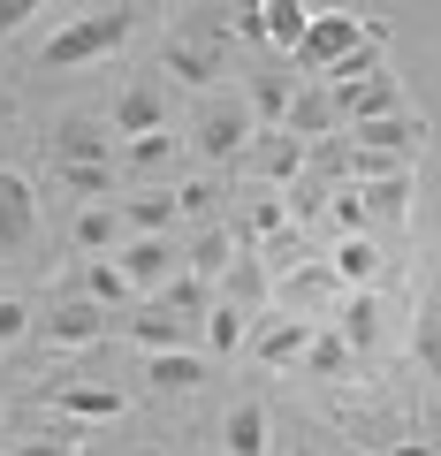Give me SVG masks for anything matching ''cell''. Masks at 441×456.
I'll return each mask as SVG.
<instances>
[{
    "instance_id": "obj_35",
    "label": "cell",
    "mask_w": 441,
    "mask_h": 456,
    "mask_svg": "<svg viewBox=\"0 0 441 456\" xmlns=\"http://www.w3.org/2000/svg\"><path fill=\"white\" fill-rule=\"evenodd\" d=\"M266 175H297V145H290V137H282V145L266 152Z\"/></svg>"
},
{
    "instance_id": "obj_3",
    "label": "cell",
    "mask_w": 441,
    "mask_h": 456,
    "mask_svg": "<svg viewBox=\"0 0 441 456\" xmlns=\"http://www.w3.org/2000/svg\"><path fill=\"white\" fill-rule=\"evenodd\" d=\"M38 244V191L23 167H0V259H23Z\"/></svg>"
},
{
    "instance_id": "obj_17",
    "label": "cell",
    "mask_w": 441,
    "mask_h": 456,
    "mask_svg": "<svg viewBox=\"0 0 441 456\" xmlns=\"http://www.w3.org/2000/svg\"><path fill=\"white\" fill-rule=\"evenodd\" d=\"M160 61L176 69V77L191 84V92H206V84L221 77V53H213V46H191V38H167V46H160Z\"/></svg>"
},
{
    "instance_id": "obj_16",
    "label": "cell",
    "mask_w": 441,
    "mask_h": 456,
    "mask_svg": "<svg viewBox=\"0 0 441 456\" xmlns=\"http://www.w3.org/2000/svg\"><path fill=\"white\" fill-rule=\"evenodd\" d=\"M122 221H130V236H167V228L183 221V198L176 191H137L130 206H122Z\"/></svg>"
},
{
    "instance_id": "obj_34",
    "label": "cell",
    "mask_w": 441,
    "mask_h": 456,
    "mask_svg": "<svg viewBox=\"0 0 441 456\" xmlns=\"http://www.w3.org/2000/svg\"><path fill=\"white\" fill-rule=\"evenodd\" d=\"M335 236H365V206H358V191L335 198Z\"/></svg>"
},
{
    "instance_id": "obj_23",
    "label": "cell",
    "mask_w": 441,
    "mask_h": 456,
    "mask_svg": "<svg viewBox=\"0 0 441 456\" xmlns=\"http://www.w3.org/2000/svg\"><path fill=\"white\" fill-rule=\"evenodd\" d=\"M327 122H335V99H327V92H297L290 114H282V130H290V137H320Z\"/></svg>"
},
{
    "instance_id": "obj_27",
    "label": "cell",
    "mask_w": 441,
    "mask_h": 456,
    "mask_svg": "<svg viewBox=\"0 0 441 456\" xmlns=\"http://www.w3.org/2000/svg\"><path fill=\"white\" fill-rule=\"evenodd\" d=\"M206 342L229 358L236 342H244V312H236V305H213V312H206Z\"/></svg>"
},
{
    "instance_id": "obj_39",
    "label": "cell",
    "mask_w": 441,
    "mask_h": 456,
    "mask_svg": "<svg viewBox=\"0 0 441 456\" xmlns=\"http://www.w3.org/2000/svg\"><path fill=\"white\" fill-rule=\"evenodd\" d=\"M290 456H320V449H312V441H297V449H290Z\"/></svg>"
},
{
    "instance_id": "obj_24",
    "label": "cell",
    "mask_w": 441,
    "mask_h": 456,
    "mask_svg": "<svg viewBox=\"0 0 441 456\" xmlns=\"http://www.w3.org/2000/svg\"><path fill=\"white\" fill-rule=\"evenodd\" d=\"M297 99V84L282 77V69H266V77H251V122H282Z\"/></svg>"
},
{
    "instance_id": "obj_8",
    "label": "cell",
    "mask_w": 441,
    "mask_h": 456,
    "mask_svg": "<svg viewBox=\"0 0 441 456\" xmlns=\"http://www.w3.org/2000/svg\"><path fill=\"white\" fill-rule=\"evenodd\" d=\"M350 145H358V152H380V160H419L426 122L404 107V114H380V122H358V130H350Z\"/></svg>"
},
{
    "instance_id": "obj_25",
    "label": "cell",
    "mask_w": 441,
    "mask_h": 456,
    "mask_svg": "<svg viewBox=\"0 0 441 456\" xmlns=\"http://www.w3.org/2000/svg\"><path fill=\"white\" fill-rule=\"evenodd\" d=\"M84 289H92V305H99V312H115V305H130V297H137V289H130V274H122L115 259H92Z\"/></svg>"
},
{
    "instance_id": "obj_29",
    "label": "cell",
    "mask_w": 441,
    "mask_h": 456,
    "mask_svg": "<svg viewBox=\"0 0 441 456\" xmlns=\"http://www.w3.org/2000/svg\"><path fill=\"white\" fill-rule=\"evenodd\" d=\"M419 365L441 380V305H426V312H419Z\"/></svg>"
},
{
    "instance_id": "obj_14",
    "label": "cell",
    "mask_w": 441,
    "mask_h": 456,
    "mask_svg": "<svg viewBox=\"0 0 441 456\" xmlns=\"http://www.w3.org/2000/svg\"><path fill=\"white\" fill-rule=\"evenodd\" d=\"M77 244L99 251V259H115V251L130 244V221H122V206H84V213H77Z\"/></svg>"
},
{
    "instance_id": "obj_33",
    "label": "cell",
    "mask_w": 441,
    "mask_h": 456,
    "mask_svg": "<svg viewBox=\"0 0 441 456\" xmlns=\"http://www.w3.org/2000/svg\"><path fill=\"white\" fill-rule=\"evenodd\" d=\"M0 456H77V441H61V434H38V441H8Z\"/></svg>"
},
{
    "instance_id": "obj_21",
    "label": "cell",
    "mask_w": 441,
    "mask_h": 456,
    "mask_svg": "<svg viewBox=\"0 0 441 456\" xmlns=\"http://www.w3.org/2000/svg\"><path fill=\"white\" fill-rule=\"evenodd\" d=\"M373 274H380V244H373V236H343V244H335V281L365 289Z\"/></svg>"
},
{
    "instance_id": "obj_13",
    "label": "cell",
    "mask_w": 441,
    "mask_h": 456,
    "mask_svg": "<svg viewBox=\"0 0 441 456\" xmlns=\"http://www.w3.org/2000/svg\"><path fill=\"white\" fill-rule=\"evenodd\" d=\"M266 441H274L266 403H236L229 419H221V456H266Z\"/></svg>"
},
{
    "instance_id": "obj_36",
    "label": "cell",
    "mask_w": 441,
    "mask_h": 456,
    "mask_svg": "<svg viewBox=\"0 0 441 456\" xmlns=\"http://www.w3.org/2000/svg\"><path fill=\"white\" fill-rule=\"evenodd\" d=\"M176 198H183V213H206V206H213V191H206V183H183Z\"/></svg>"
},
{
    "instance_id": "obj_9",
    "label": "cell",
    "mask_w": 441,
    "mask_h": 456,
    "mask_svg": "<svg viewBox=\"0 0 441 456\" xmlns=\"http://www.w3.org/2000/svg\"><path fill=\"white\" fill-rule=\"evenodd\" d=\"M107 130L115 137H152V130H167V114H160V92H152V84H130V92L115 99V114H107Z\"/></svg>"
},
{
    "instance_id": "obj_6",
    "label": "cell",
    "mask_w": 441,
    "mask_h": 456,
    "mask_svg": "<svg viewBox=\"0 0 441 456\" xmlns=\"http://www.w3.org/2000/svg\"><path fill=\"white\" fill-rule=\"evenodd\" d=\"M244 145H251V99H213L198 114V152L206 160H236Z\"/></svg>"
},
{
    "instance_id": "obj_15",
    "label": "cell",
    "mask_w": 441,
    "mask_h": 456,
    "mask_svg": "<svg viewBox=\"0 0 441 456\" xmlns=\"http://www.w3.org/2000/svg\"><path fill=\"white\" fill-rule=\"evenodd\" d=\"M312 335H320L312 320H274V327H259L251 350H259V365H297V358L312 350Z\"/></svg>"
},
{
    "instance_id": "obj_18",
    "label": "cell",
    "mask_w": 441,
    "mask_h": 456,
    "mask_svg": "<svg viewBox=\"0 0 441 456\" xmlns=\"http://www.w3.org/2000/svg\"><path fill=\"white\" fill-rule=\"evenodd\" d=\"M122 403H130L122 388H53V411H69V419H92V426L122 419Z\"/></svg>"
},
{
    "instance_id": "obj_11",
    "label": "cell",
    "mask_w": 441,
    "mask_h": 456,
    "mask_svg": "<svg viewBox=\"0 0 441 456\" xmlns=\"http://www.w3.org/2000/svg\"><path fill=\"white\" fill-rule=\"evenodd\" d=\"M107 327H122V320H107L99 305H61V312H46V320H38V335L61 342V350H77V342H99Z\"/></svg>"
},
{
    "instance_id": "obj_37",
    "label": "cell",
    "mask_w": 441,
    "mask_h": 456,
    "mask_svg": "<svg viewBox=\"0 0 441 456\" xmlns=\"http://www.w3.org/2000/svg\"><path fill=\"white\" fill-rule=\"evenodd\" d=\"M23 16H38L31 0H0V31H16V23H23Z\"/></svg>"
},
{
    "instance_id": "obj_22",
    "label": "cell",
    "mask_w": 441,
    "mask_h": 456,
    "mask_svg": "<svg viewBox=\"0 0 441 456\" xmlns=\"http://www.w3.org/2000/svg\"><path fill=\"white\" fill-rule=\"evenodd\" d=\"M145 380H152V388H167V395H183V388H198V380H206V358H191V350H160Z\"/></svg>"
},
{
    "instance_id": "obj_10",
    "label": "cell",
    "mask_w": 441,
    "mask_h": 456,
    "mask_svg": "<svg viewBox=\"0 0 441 456\" xmlns=\"http://www.w3.org/2000/svg\"><path fill=\"white\" fill-rule=\"evenodd\" d=\"M305 31H312V8H305V0H259V38L274 53H290V61H297Z\"/></svg>"
},
{
    "instance_id": "obj_32",
    "label": "cell",
    "mask_w": 441,
    "mask_h": 456,
    "mask_svg": "<svg viewBox=\"0 0 441 456\" xmlns=\"http://www.w3.org/2000/svg\"><path fill=\"white\" fill-rule=\"evenodd\" d=\"M130 160H137V167H167V160H176V137H167V130L137 137V145H130Z\"/></svg>"
},
{
    "instance_id": "obj_26",
    "label": "cell",
    "mask_w": 441,
    "mask_h": 456,
    "mask_svg": "<svg viewBox=\"0 0 441 456\" xmlns=\"http://www.w3.org/2000/svg\"><path fill=\"white\" fill-rule=\"evenodd\" d=\"M183 266H191L198 281H213V274H229V228H206L191 251H183Z\"/></svg>"
},
{
    "instance_id": "obj_7",
    "label": "cell",
    "mask_w": 441,
    "mask_h": 456,
    "mask_svg": "<svg viewBox=\"0 0 441 456\" xmlns=\"http://www.w3.org/2000/svg\"><path fill=\"white\" fill-rule=\"evenodd\" d=\"M327 99H335V122H380V114H404V84L396 77H365V84H327Z\"/></svg>"
},
{
    "instance_id": "obj_30",
    "label": "cell",
    "mask_w": 441,
    "mask_h": 456,
    "mask_svg": "<svg viewBox=\"0 0 441 456\" xmlns=\"http://www.w3.org/2000/svg\"><path fill=\"white\" fill-rule=\"evenodd\" d=\"M61 183H69L77 198H92V206H99V198L115 191V167H61Z\"/></svg>"
},
{
    "instance_id": "obj_31",
    "label": "cell",
    "mask_w": 441,
    "mask_h": 456,
    "mask_svg": "<svg viewBox=\"0 0 441 456\" xmlns=\"http://www.w3.org/2000/svg\"><path fill=\"white\" fill-rule=\"evenodd\" d=\"M23 335H31V305H23V297H0V350L23 342Z\"/></svg>"
},
{
    "instance_id": "obj_5",
    "label": "cell",
    "mask_w": 441,
    "mask_h": 456,
    "mask_svg": "<svg viewBox=\"0 0 441 456\" xmlns=\"http://www.w3.org/2000/svg\"><path fill=\"white\" fill-rule=\"evenodd\" d=\"M115 266L130 274V289L145 297V289H167V281H176L183 251H176V236H130V244L115 251Z\"/></svg>"
},
{
    "instance_id": "obj_2",
    "label": "cell",
    "mask_w": 441,
    "mask_h": 456,
    "mask_svg": "<svg viewBox=\"0 0 441 456\" xmlns=\"http://www.w3.org/2000/svg\"><path fill=\"white\" fill-rule=\"evenodd\" d=\"M365 46H373L365 16H343V8H312V31H305V46H297V61L320 69V77H335V69L358 61Z\"/></svg>"
},
{
    "instance_id": "obj_40",
    "label": "cell",
    "mask_w": 441,
    "mask_h": 456,
    "mask_svg": "<svg viewBox=\"0 0 441 456\" xmlns=\"http://www.w3.org/2000/svg\"><path fill=\"white\" fill-rule=\"evenodd\" d=\"M122 456H167V449H122Z\"/></svg>"
},
{
    "instance_id": "obj_1",
    "label": "cell",
    "mask_w": 441,
    "mask_h": 456,
    "mask_svg": "<svg viewBox=\"0 0 441 456\" xmlns=\"http://www.w3.org/2000/svg\"><path fill=\"white\" fill-rule=\"evenodd\" d=\"M137 16H145V8H92V16H69L61 31L38 46V69H84V61H107V53H115L122 38L137 31Z\"/></svg>"
},
{
    "instance_id": "obj_12",
    "label": "cell",
    "mask_w": 441,
    "mask_h": 456,
    "mask_svg": "<svg viewBox=\"0 0 441 456\" xmlns=\"http://www.w3.org/2000/svg\"><path fill=\"white\" fill-rule=\"evenodd\" d=\"M335 335H343L350 358H358V350H373V342H380V297H373V289H350L343 312H335Z\"/></svg>"
},
{
    "instance_id": "obj_20",
    "label": "cell",
    "mask_w": 441,
    "mask_h": 456,
    "mask_svg": "<svg viewBox=\"0 0 441 456\" xmlns=\"http://www.w3.org/2000/svg\"><path fill=\"white\" fill-rule=\"evenodd\" d=\"M122 335H130V342H145L152 358H160V350H183V320H176V312H160V305H152V312H137V320H122Z\"/></svg>"
},
{
    "instance_id": "obj_4",
    "label": "cell",
    "mask_w": 441,
    "mask_h": 456,
    "mask_svg": "<svg viewBox=\"0 0 441 456\" xmlns=\"http://www.w3.org/2000/svg\"><path fill=\"white\" fill-rule=\"evenodd\" d=\"M53 152H61V167H115V130L99 114H61L53 122Z\"/></svg>"
},
{
    "instance_id": "obj_38",
    "label": "cell",
    "mask_w": 441,
    "mask_h": 456,
    "mask_svg": "<svg viewBox=\"0 0 441 456\" xmlns=\"http://www.w3.org/2000/svg\"><path fill=\"white\" fill-rule=\"evenodd\" d=\"M388 456H434V449H426V441H396Z\"/></svg>"
},
{
    "instance_id": "obj_19",
    "label": "cell",
    "mask_w": 441,
    "mask_h": 456,
    "mask_svg": "<svg viewBox=\"0 0 441 456\" xmlns=\"http://www.w3.org/2000/svg\"><path fill=\"white\" fill-rule=\"evenodd\" d=\"M358 206H365V221H404V213H411V167H404V175H373L358 191Z\"/></svg>"
},
{
    "instance_id": "obj_28",
    "label": "cell",
    "mask_w": 441,
    "mask_h": 456,
    "mask_svg": "<svg viewBox=\"0 0 441 456\" xmlns=\"http://www.w3.org/2000/svg\"><path fill=\"white\" fill-rule=\"evenodd\" d=\"M305 365H312V373H343V365H350L343 335H335V327H320V335H312V350H305Z\"/></svg>"
}]
</instances>
